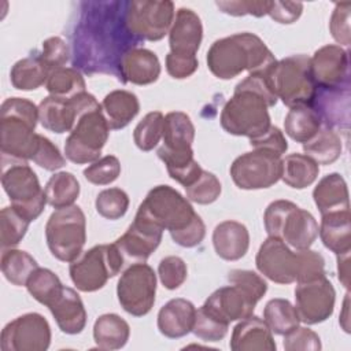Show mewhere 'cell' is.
Returning <instances> with one entry per match:
<instances>
[{
	"label": "cell",
	"instance_id": "obj_37",
	"mask_svg": "<svg viewBox=\"0 0 351 351\" xmlns=\"http://www.w3.org/2000/svg\"><path fill=\"white\" fill-rule=\"evenodd\" d=\"M0 266L5 280L16 287H26L29 277L38 269L37 261L30 254L16 248L3 250Z\"/></svg>",
	"mask_w": 351,
	"mask_h": 351
},
{
	"label": "cell",
	"instance_id": "obj_7",
	"mask_svg": "<svg viewBox=\"0 0 351 351\" xmlns=\"http://www.w3.org/2000/svg\"><path fill=\"white\" fill-rule=\"evenodd\" d=\"M125 259L115 245L100 244L89 248L70 263V277L81 292H95L101 289L106 282L117 276Z\"/></svg>",
	"mask_w": 351,
	"mask_h": 351
},
{
	"label": "cell",
	"instance_id": "obj_47",
	"mask_svg": "<svg viewBox=\"0 0 351 351\" xmlns=\"http://www.w3.org/2000/svg\"><path fill=\"white\" fill-rule=\"evenodd\" d=\"M121 174L119 159L114 155H106L90 163L84 170V177L95 185H108Z\"/></svg>",
	"mask_w": 351,
	"mask_h": 351
},
{
	"label": "cell",
	"instance_id": "obj_18",
	"mask_svg": "<svg viewBox=\"0 0 351 351\" xmlns=\"http://www.w3.org/2000/svg\"><path fill=\"white\" fill-rule=\"evenodd\" d=\"M162 236L163 229L140 217H134L128 230L115 240V245L121 251L125 262H145L159 247Z\"/></svg>",
	"mask_w": 351,
	"mask_h": 351
},
{
	"label": "cell",
	"instance_id": "obj_50",
	"mask_svg": "<svg viewBox=\"0 0 351 351\" xmlns=\"http://www.w3.org/2000/svg\"><path fill=\"white\" fill-rule=\"evenodd\" d=\"M350 11L351 3H336L335 10L329 19V30L332 37L339 45L348 47L351 43V30H350Z\"/></svg>",
	"mask_w": 351,
	"mask_h": 351
},
{
	"label": "cell",
	"instance_id": "obj_20",
	"mask_svg": "<svg viewBox=\"0 0 351 351\" xmlns=\"http://www.w3.org/2000/svg\"><path fill=\"white\" fill-rule=\"evenodd\" d=\"M203 40V25L199 15L189 8H180L169 32L170 52L174 55L196 56Z\"/></svg>",
	"mask_w": 351,
	"mask_h": 351
},
{
	"label": "cell",
	"instance_id": "obj_10",
	"mask_svg": "<svg viewBox=\"0 0 351 351\" xmlns=\"http://www.w3.org/2000/svg\"><path fill=\"white\" fill-rule=\"evenodd\" d=\"M174 4L169 0H133L125 10V26L134 40L159 41L174 21Z\"/></svg>",
	"mask_w": 351,
	"mask_h": 351
},
{
	"label": "cell",
	"instance_id": "obj_17",
	"mask_svg": "<svg viewBox=\"0 0 351 351\" xmlns=\"http://www.w3.org/2000/svg\"><path fill=\"white\" fill-rule=\"evenodd\" d=\"M311 62V71L318 88L348 86V51L340 45L328 44L318 48Z\"/></svg>",
	"mask_w": 351,
	"mask_h": 351
},
{
	"label": "cell",
	"instance_id": "obj_40",
	"mask_svg": "<svg viewBox=\"0 0 351 351\" xmlns=\"http://www.w3.org/2000/svg\"><path fill=\"white\" fill-rule=\"evenodd\" d=\"M45 88L51 96L71 99L82 92H86L85 80L77 69L59 67L49 73Z\"/></svg>",
	"mask_w": 351,
	"mask_h": 351
},
{
	"label": "cell",
	"instance_id": "obj_34",
	"mask_svg": "<svg viewBox=\"0 0 351 351\" xmlns=\"http://www.w3.org/2000/svg\"><path fill=\"white\" fill-rule=\"evenodd\" d=\"M51 69L40 55L27 56L18 60L10 73L11 84L19 90H34L48 80Z\"/></svg>",
	"mask_w": 351,
	"mask_h": 351
},
{
	"label": "cell",
	"instance_id": "obj_4",
	"mask_svg": "<svg viewBox=\"0 0 351 351\" xmlns=\"http://www.w3.org/2000/svg\"><path fill=\"white\" fill-rule=\"evenodd\" d=\"M266 78L276 97L281 99L287 107L313 104L318 86L307 55H292L276 60L266 70Z\"/></svg>",
	"mask_w": 351,
	"mask_h": 351
},
{
	"label": "cell",
	"instance_id": "obj_46",
	"mask_svg": "<svg viewBox=\"0 0 351 351\" xmlns=\"http://www.w3.org/2000/svg\"><path fill=\"white\" fill-rule=\"evenodd\" d=\"M222 186L219 180L210 171L203 170L196 182L185 188L186 199L197 204H211L221 195Z\"/></svg>",
	"mask_w": 351,
	"mask_h": 351
},
{
	"label": "cell",
	"instance_id": "obj_22",
	"mask_svg": "<svg viewBox=\"0 0 351 351\" xmlns=\"http://www.w3.org/2000/svg\"><path fill=\"white\" fill-rule=\"evenodd\" d=\"M118 69L122 81L134 85L154 84L160 75V62L156 53L138 47H132L122 55Z\"/></svg>",
	"mask_w": 351,
	"mask_h": 351
},
{
	"label": "cell",
	"instance_id": "obj_29",
	"mask_svg": "<svg viewBox=\"0 0 351 351\" xmlns=\"http://www.w3.org/2000/svg\"><path fill=\"white\" fill-rule=\"evenodd\" d=\"M313 199L321 215L332 211L350 210L348 188L343 176L339 173L324 176L313 191Z\"/></svg>",
	"mask_w": 351,
	"mask_h": 351
},
{
	"label": "cell",
	"instance_id": "obj_41",
	"mask_svg": "<svg viewBox=\"0 0 351 351\" xmlns=\"http://www.w3.org/2000/svg\"><path fill=\"white\" fill-rule=\"evenodd\" d=\"M63 284L59 277L49 269L38 267L33 271L26 282L29 293L41 304L47 307L55 300V298L62 292Z\"/></svg>",
	"mask_w": 351,
	"mask_h": 351
},
{
	"label": "cell",
	"instance_id": "obj_38",
	"mask_svg": "<svg viewBox=\"0 0 351 351\" xmlns=\"http://www.w3.org/2000/svg\"><path fill=\"white\" fill-rule=\"evenodd\" d=\"M47 203L53 208H63L73 206L80 196V182L74 174L69 171H59L51 176L44 188Z\"/></svg>",
	"mask_w": 351,
	"mask_h": 351
},
{
	"label": "cell",
	"instance_id": "obj_45",
	"mask_svg": "<svg viewBox=\"0 0 351 351\" xmlns=\"http://www.w3.org/2000/svg\"><path fill=\"white\" fill-rule=\"evenodd\" d=\"M229 324L221 321L214 314L207 311L203 306L196 310L195 324L192 332L203 341H219L228 333Z\"/></svg>",
	"mask_w": 351,
	"mask_h": 351
},
{
	"label": "cell",
	"instance_id": "obj_44",
	"mask_svg": "<svg viewBox=\"0 0 351 351\" xmlns=\"http://www.w3.org/2000/svg\"><path fill=\"white\" fill-rule=\"evenodd\" d=\"M96 211L106 219L115 221L123 217L129 208V196L121 188L101 191L95 200Z\"/></svg>",
	"mask_w": 351,
	"mask_h": 351
},
{
	"label": "cell",
	"instance_id": "obj_3",
	"mask_svg": "<svg viewBox=\"0 0 351 351\" xmlns=\"http://www.w3.org/2000/svg\"><path fill=\"white\" fill-rule=\"evenodd\" d=\"M38 107L23 97H8L0 107V149L1 159L33 160L40 134L34 132Z\"/></svg>",
	"mask_w": 351,
	"mask_h": 351
},
{
	"label": "cell",
	"instance_id": "obj_42",
	"mask_svg": "<svg viewBox=\"0 0 351 351\" xmlns=\"http://www.w3.org/2000/svg\"><path fill=\"white\" fill-rule=\"evenodd\" d=\"M29 221L12 206H7L0 213V241L3 250L16 247L25 237Z\"/></svg>",
	"mask_w": 351,
	"mask_h": 351
},
{
	"label": "cell",
	"instance_id": "obj_49",
	"mask_svg": "<svg viewBox=\"0 0 351 351\" xmlns=\"http://www.w3.org/2000/svg\"><path fill=\"white\" fill-rule=\"evenodd\" d=\"M299 267H298V282L311 281L325 276V259L324 256L310 248L296 250Z\"/></svg>",
	"mask_w": 351,
	"mask_h": 351
},
{
	"label": "cell",
	"instance_id": "obj_56",
	"mask_svg": "<svg viewBox=\"0 0 351 351\" xmlns=\"http://www.w3.org/2000/svg\"><path fill=\"white\" fill-rule=\"evenodd\" d=\"M250 145L252 148H261L270 151L278 156H282L285 151L288 149V141L285 140L284 133L277 126H270L263 134L251 138Z\"/></svg>",
	"mask_w": 351,
	"mask_h": 351
},
{
	"label": "cell",
	"instance_id": "obj_2",
	"mask_svg": "<svg viewBox=\"0 0 351 351\" xmlns=\"http://www.w3.org/2000/svg\"><path fill=\"white\" fill-rule=\"evenodd\" d=\"M207 67L219 80H232L243 71H262L276 63L266 44L254 33H236L211 44L206 56Z\"/></svg>",
	"mask_w": 351,
	"mask_h": 351
},
{
	"label": "cell",
	"instance_id": "obj_33",
	"mask_svg": "<svg viewBox=\"0 0 351 351\" xmlns=\"http://www.w3.org/2000/svg\"><path fill=\"white\" fill-rule=\"evenodd\" d=\"M322 121L311 106L289 108L284 119V132L296 143H307L321 129Z\"/></svg>",
	"mask_w": 351,
	"mask_h": 351
},
{
	"label": "cell",
	"instance_id": "obj_55",
	"mask_svg": "<svg viewBox=\"0 0 351 351\" xmlns=\"http://www.w3.org/2000/svg\"><path fill=\"white\" fill-rule=\"evenodd\" d=\"M33 162L48 171H55L66 165L64 156L60 154L59 148L47 137L40 134V143Z\"/></svg>",
	"mask_w": 351,
	"mask_h": 351
},
{
	"label": "cell",
	"instance_id": "obj_25",
	"mask_svg": "<svg viewBox=\"0 0 351 351\" xmlns=\"http://www.w3.org/2000/svg\"><path fill=\"white\" fill-rule=\"evenodd\" d=\"M196 307L191 300L176 298L160 307L158 313V329L169 339H180L192 332Z\"/></svg>",
	"mask_w": 351,
	"mask_h": 351
},
{
	"label": "cell",
	"instance_id": "obj_9",
	"mask_svg": "<svg viewBox=\"0 0 351 351\" xmlns=\"http://www.w3.org/2000/svg\"><path fill=\"white\" fill-rule=\"evenodd\" d=\"M110 134L101 104L85 111L77 119L64 141L66 158L77 165L93 163L99 159Z\"/></svg>",
	"mask_w": 351,
	"mask_h": 351
},
{
	"label": "cell",
	"instance_id": "obj_12",
	"mask_svg": "<svg viewBox=\"0 0 351 351\" xmlns=\"http://www.w3.org/2000/svg\"><path fill=\"white\" fill-rule=\"evenodd\" d=\"M281 156L261 148L237 156L230 165L233 182L245 191L270 188L281 178Z\"/></svg>",
	"mask_w": 351,
	"mask_h": 351
},
{
	"label": "cell",
	"instance_id": "obj_30",
	"mask_svg": "<svg viewBox=\"0 0 351 351\" xmlns=\"http://www.w3.org/2000/svg\"><path fill=\"white\" fill-rule=\"evenodd\" d=\"M163 144L162 149L167 152H189L192 151V143L195 140V126L182 111H171L165 115L163 121Z\"/></svg>",
	"mask_w": 351,
	"mask_h": 351
},
{
	"label": "cell",
	"instance_id": "obj_5",
	"mask_svg": "<svg viewBox=\"0 0 351 351\" xmlns=\"http://www.w3.org/2000/svg\"><path fill=\"white\" fill-rule=\"evenodd\" d=\"M192 204L178 191L169 185L154 186L138 206L140 217L169 233L186 228L196 217Z\"/></svg>",
	"mask_w": 351,
	"mask_h": 351
},
{
	"label": "cell",
	"instance_id": "obj_1",
	"mask_svg": "<svg viewBox=\"0 0 351 351\" xmlns=\"http://www.w3.org/2000/svg\"><path fill=\"white\" fill-rule=\"evenodd\" d=\"M266 70L250 73L236 85L233 96L225 103L219 117L226 133L251 140L271 126L267 108L277 103V97L267 82Z\"/></svg>",
	"mask_w": 351,
	"mask_h": 351
},
{
	"label": "cell",
	"instance_id": "obj_15",
	"mask_svg": "<svg viewBox=\"0 0 351 351\" xmlns=\"http://www.w3.org/2000/svg\"><path fill=\"white\" fill-rule=\"evenodd\" d=\"M296 311L302 322L307 325H314L326 321L335 308L336 291L326 276L298 282L295 289Z\"/></svg>",
	"mask_w": 351,
	"mask_h": 351
},
{
	"label": "cell",
	"instance_id": "obj_26",
	"mask_svg": "<svg viewBox=\"0 0 351 351\" xmlns=\"http://www.w3.org/2000/svg\"><path fill=\"white\" fill-rule=\"evenodd\" d=\"M59 329L67 335L81 333L86 325V311L80 295L63 287L62 292L48 306Z\"/></svg>",
	"mask_w": 351,
	"mask_h": 351
},
{
	"label": "cell",
	"instance_id": "obj_11",
	"mask_svg": "<svg viewBox=\"0 0 351 351\" xmlns=\"http://www.w3.org/2000/svg\"><path fill=\"white\" fill-rule=\"evenodd\" d=\"M155 293L156 274L145 262L130 265L118 280V302L133 317H143L151 311L155 303Z\"/></svg>",
	"mask_w": 351,
	"mask_h": 351
},
{
	"label": "cell",
	"instance_id": "obj_54",
	"mask_svg": "<svg viewBox=\"0 0 351 351\" xmlns=\"http://www.w3.org/2000/svg\"><path fill=\"white\" fill-rule=\"evenodd\" d=\"M40 56L52 71L55 69L64 67L70 59V49L62 37L53 36L43 43V51Z\"/></svg>",
	"mask_w": 351,
	"mask_h": 351
},
{
	"label": "cell",
	"instance_id": "obj_61",
	"mask_svg": "<svg viewBox=\"0 0 351 351\" xmlns=\"http://www.w3.org/2000/svg\"><path fill=\"white\" fill-rule=\"evenodd\" d=\"M341 328L344 329L346 333H350V293H346L344 302H343V308L340 313V319H339Z\"/></svg>",
	"mask_w": 351,
	"mask_h": 351
},
{
	"label": "cell",
	"instance_id": "obj_16",
	"mask_svg": "<svg viewBox=\"0 0 351 351\" xmlns=\"http://www.w3.org/2000/svg\"><path fill=\"white\" fill-rule=\"evenodd\" d=\"M261 274L277 284H292L298 277V254L281 239L269 236L259 247L255 258Z\"/></svg>",
	"mask_w": 351,
	"mask_h": 351
},
{
	"label": "cell",
	"instance_id": "obj_52",
	"mask_svg": "<svg viewBox=\"0 0 351 351\" xmlns=\"http://www.w3.org/2000/svg\"><path fill=\"white\" fill-rule=\"evenodd\" d=\"M319 336L304 326H296L291 332L284 335V348L287 351H319Z\"/></svg>",
	"mask_w": 351,
	"mask_h": 351
},
{
	"label": "cell",
	"instance_id": "obj_19",
	"mask_svg": "<svg viewBox=\"0 0 351 351\" xmlns=\"http://www.w3.org/2000/svg\"><path fill=\"white\" fill-rule=\"evenodd\" d=\"M256 303L258 300L243 288L230 284L214 291L206 299L203 307L221 321L230 324L252 315Z\"/></svg>",
	"mask_w": 351,
	"mask_h": 351
},
{
	"label": "cell",
	"instance_id": "obj_48",
	"mask_svg": "<svg viewBox=\"0 0 351 351\" xmlns=\"http://www.w3.org/2000/svg\"><path fill=\"white\" fill-rule=\"evenodd\" d=\"M158 276L162 285L166 289H170V291L177 289L186 280V276H188L186 263L180 256H176V255L166 256L159 262Z\"/></svg>",
	"mask_w": 351,
	"mask_h": 351
},
{
	"label": "cell",
	"instance_id": "obj_14",
	"mask_svg": "<svg viewBox=\"0 0 351 351\" xmlns=\"http://www.w3.org/2000/svg\"><path fill=\"white\" fill-rule=\"evenodd\" d=\"M97 104L96 97L88 92H82L71 99L49 95L38 106V121L49 132L58 134L71 132L80 115Z\"/></svg>",
	"mask_w": 351,
	"mask_h": 351
},
{
	"label": "cell",
	"instance_id": "obj_28",
	"mask_svg": "<svg viewBox=\"0 0 351 351\" xmlns=\"http://www.w3.org/2000/svg\"><path fill=\"white\" fill-rule=\"evenodd\" d=\"M318 234L322 244L332 252L351 251V215L350 210L332 211L321 215Z\"/></svg>",
	"mask_w": 351,
	"mask_h": 351
},
{
	"label": "cell",
	"instance_id": "obj_27",
	"mask_svg": "<svg viewBox=\"0 0 351 351\" xmlns=\"http://www.w3.org/2000/svg\"><path fill=\"white\" fill-rule=\"evenodd\" d=\"M213 245L219 258L239 261L247 254L250 247L248 229L241 222L223 221L213 232Z\"/></svg>",
	"mask_w": 351,
	"mask_h": 351
},
{
	"label": "cell",
	"instance_id": "obj_51",
	"mask_svg": "<svg viewBox=\"0 0 351 351\" xmlns=\"http://www.w3.org/2000/svg\"><path fill=\"white\" fill-rule=\"evenodd\" d=\"M228 281H229V284H234V285H239L240 288H243L258 302L265 296V293L267 291L266 281L252 270L233 269L228 273Z\"/></svg>",
	"mask_w": 351,
	"mask_h": 351
},
{
	"label": "cell",
	"instance_id": "obj_13",
	"mask_svg": "<svg viewBox=\"0 0 351 351\" xmlns=\"http://www.w3.org/2000/svg\"><path fill=\"white\" fill-rule=\"evenodd\" d=\"M51 343V326L44 315L26 313L8 322L0 336L3 351H45Z\"/></svg>",
	"mask_w": 351,
	"mask_h": 351
},
{
	"label": "cell",
	"instance_id": "obj_36",
	"mask_svg": "<svg viewBox=\"0 0 351 351\" xmlns=\"http://www.w3.org/2000/svg\"><path fill=\"white\" fill-rule=\"evenodd\" d=\"M343 144L339 133L330 128H321L318 133L303 144L304 155L311 158L318 166L330 165L341 155Z\"/></svg>",
	"mask_w": 351,
	"mask_h": 351
},
{
	"label": "cell",
	"instance_id": "obj_43",
	"mask_svg": "<svg viewBox=\"0 0 351 351\" xmlns=\"http://www.w3.org/2000/svg\"><path fill=\"white\" fill-rule=\"evenodd\" d=\"M163 121L165 117L160 111H151L144 115L133 132V140L137 148L147 152L158 145L163 134Z\"/></svg>",
	"mask_w": 351,
	"mask_h": 351
},
{
	"label": "cell",
	"instance_id": "obj_8",
	"mask_svg": "<svg viewBox=\"0 0 351 351\" xmlns=\"http://www.w3.org/2000/svg\"><path fill=\"white\" fill-rule=\"evenodd\" d=\"M1 185L11 200V206L29 222L41 215L47 204V196L41 189L37 174L27 162L10 160V165L3 163Z\"/></svg>",
	"mask_w": 351,
	"mask_h": 351
},
{
	"label": "cell",
	"instance_id": "obj_23",
	"mask_svg": "<svg viewBox=\"0 0 351 351\" xmlns=\"http://www.w3.org/2000/svg\"><path fill=\"white\" fill-rule=\"evenodd\" d=\"M311 107L326 128H348L350 85L341 88H318Z\"/></svg>",
	"mask_w": 351,
	"mask_h": 351
},
{
	"label": "cell",
	"instance_id": "obj_53",
	"mask_svg": "<svg viewBox=\"0 0 351 351\" xmlns=\"http://www.w3.org/2000/svg\"><path fill=\"white\" fill-rule=\"evenodd\" d=\"M217 7L232 16L252 15L256 18L265 16L269 12L270 1L267 0H239V1H215Z\"/></svg>",
	"mask_w": 351,
	"mask_h": 351
},
{
	"label": "cell",
	"instance_id": "obj_60",
	"mask_svg": "<svg viewBox=\"0 0 351 351\" xmlns=\"http://www.w3.org/2000/svg\"><path fill=\"white\" fill-rule=\"evenodd\" d=\"M350 252H343L337 254V274H339V281L344 288H350Z\"/></svg>",
	"mask_w": 351,
	"mask_h": 351
},
{
	"label": "cell",
	"instance_id": "obj_31",
	"mask_svg": "<svg viewBox=\"0 0 351 351\" xmlns=\"http://www.w3.org/2000/svg\"><path fill=\"white\" fill-rule=\"evenodd\" d=\"M101 111L110 130H118L128 126L140 111V103L134 93L117 89L106 95L101 101Z\"/></svg>",
	"mask_w": 351,
	"mask_h": 351
},
{
	"label": "cell",
	"instance_id": "obj_58",
	"mask_svg": "<svg viewBox=\"0 0 351 351\" xmlns=\"http://www.w3.org/2000/svg\"><path fill=\"white\" fill-rule=\"evenodd\" d=\"M303 12V3L300 1H270V8L267 15L282 25H289L296 22Z\"/></svg>",
	"mask_w": 351,
	"mask_h": 351
},
{
	"label": "cell",
	"instance_id": "obj_21",
	"mask_svg": "<svg viewBox=\"0 0 351 351\" xmlns=\"http://www.w3.org/2000/svg\"><path fill=\"white\" fill-rule=\"evenodd\" d=\"M317 236L318 223L313 214L292 203L284 215L276 237L295 250H306L313 245Z\"/></svg>",
	"mask_w": 351,
	"mask_h": 351
},
{
	"label": "cell",
	"instance_id": "obj_39",
	"mask_svg": "<svg viewBox=\"0 0 351 351\" xmlns=\"http://www.w3.org/2000/svg\"><path fill=\"white\" fill-rule=\"evenodd\" d=\"M263 319L273 333L281 336L299 326L300 322L295 306L289 300L280 298L271 299L266 303Z\"/></svg>",
	"mask_w": 351,
	"mask_h": 351
},
{
	"label": "cell",
	"instance_id": "obj_59",
	"mask_svg": "<svg viewBox=\"0 0 351 351\" xmlns=\"http://www.w3.org/2000/svg\"><path fill=\"white\" fill-rule=\"evenodd\" d=\"M199 67L196 56L174 55L169 52L166 55V70L176 80H184L191 77Z\"/></svg>",
	"mask_w": 351,
	"mask_h": 351
},
{
	"label": "cell",
	"instance_id": "obj_32",
	"mask_svg": "<svg viewBox=\"0 0 351 351\" xmlns=\"http://www.w3.org/2000/svg\"><path fill=\"white\" fill-rule=\"evenodd\" d=\"M130 336L129 324L118 314H103L93 325V339L101 350H119Z\"/></svg>",
	"mask_w": 351,
	"mask_h": 351
},
{
	"label": "cell",
	"instance_id": "obj_35",
	"mask_svg": "<svg viewBox=\"0 0 351 351\" xmlns=\"http://www.w3.org/2000/svg\"><path fill=\"white\" fill-rule=\"evenodd\" d=\"M319 166L304 154H289L282 159L281 180L293 189L310 186L318 177Z\"/></svg>",
	"mask_w": 351,
	"mask_h": 351
},
{
	"label": "cell",
	"instance_id": "obj_24",
	"mask_svg": "<svg viewBox=\"0 0 351 351\" xmlns=\"http://www.w3.org/2000/svg\"><path fill=\"white\" fill-rule=\"evenodd\" d=\"M229 347L232 351H274L276 341L265 319L250 315L233 328Z\"/></svg>",
	"mask_w": 351,
	"mask_h": 351
},
{
	"label": "cell",
	"instance_id": "obj_57",
	"mask_svg": "<svg viewBox=\"0 0 351 351\" xmlns=\"http://www.w3.org/2000/svg\"><path fill=\"white\" fill-rule=\"evenodd\" d=\"M170 236L176 244L185 248H192L199 245L203 241L206 236V225L200 218V215L197 214L186 228H184L182 230L170 233Z\"/></svg>",
	"mask_w": 351,
	"mask_h": 351
},
{
	"label": "cell",
	"instance_id": "obj_6",
	"mask_svg": "<svg viewBox=\"0 0 351 351\" xmlns=\"http://www.w3.org/2000/svg\"><path fill=\"white\" fill-rule=\"evenodd\" d=\"M45 239L51 254L62 262H73L82 254L86 241L84 211L73 204L55 210L45 225Z\"/></svg>",
	"mask_w": 351,
	"mask_h": 351
}]
</instances>
